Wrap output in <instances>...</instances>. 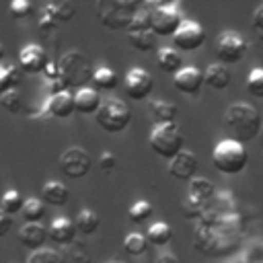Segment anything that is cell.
Returning a JSON list of instances; mask_svg holds the SVG:
<instances>
[{
	"mask_svg": "<svg viewBox=\"0 0 263 263\" xmlns=\"http://www.w3.org/2000/svg\"><path fill=\"white\" fill-rule=\"evenodd\" d=\"M148 144L154 154L160 158L173 160L185 146V138L181 134V127L177 123H164V125H154L148 138Z\"/></svg>",
	"mask_w": 263,
	"mask_h": 263,
	"instance_id": "cell-6",
	"label": "cell"
},
{
	"mask_svg": "<svg viewBox=\"0 0 263 263\" xmlns=\"http://www.w3.org/2000/svg\"><path fill=\"white\" fill-rule=\"evenodd\" d=\"M259 142H261V146H263V125H261V132H259Z\"/></svg>",
	"mask_w": 263,
	"mask_h": 263,
	"instance_id": "cell-44",
	"label": "cell"
},
{
	"mask_svg": "<svg viewBox=\"0 0 263 263\" xmlns=\"http://www.w3.org/2000/svg\"><path fill=\"white\" fill-rule=\"evenodd\" d=\"M212 162H214V168L222 175H238L245 171V166L249 162V152H247L245 144H240L232 138H226L214 146Z\"/></svg>",
	"mask_w": 263,
	"mask_h": 263,
	"instance_id": "cell-4",
	"label": "cell"
},
{
	"mask_svg": "<svg viewBox=\"0 0 263 263\" xmlns=\"http://www.w3.org/2000/svg\"><path fill=\"white\" fill-rule=\"evenodd\" d=\"M18 242L27 249L33 251H39L43 249V245L47 242V228L43 224H23L21 230H18Z\"/></svg>",
	"mask_w": 263,
	"mask_h": 263,
	"instance_id": "cell-16",
	"label": "cell"
},
{
	"mask_svg": "<svg viewBox=\"0 0 263 263\" xmlns=\"http://www.w3.org/2000/svg\"><path fill=\"white\" fill-rule=\"evenodd\" d=\"M173 43H175V49L195 51L205 43V31L195 21H183L179 31L173 35Z\"/></svg>",
	"mask_w": 263,
	"mask_h": 263,
	"instance_id": "cell-11",
	"label": "cell"
},
{
	"mask_svg": "<svg viewBox=\"0 0 263 263\" xmlns=\"http://www.w3.org/2000/svg\"><path fill=\"white\" fill-rule=\"evenodd\" d=\"M99 90H113L117 84H119V78H117V74L111 70V68H107V66H101V68H97L95 72H92V80H90Z\"/></svg>",
	"mask_w": 263,
	"mask_h": 263,
	"instance_id": "cell-29",
	"label": "cell"
},
{
	"mask_svg": "<svg viewBox=\"0 0 263 263\" xmlns=\"http://www.w3.org/2000/svg\"><path fill=\"white\" fill-rule=\"evenodd\" d=\"M249 51V43L242 35L236 31H224L216 39V58L218 64H236L240 62Z\"/></svg>",
	"mask_w": 263,
	"mask_h": 263,
	"instance_id": "cell-9",
	"label": "cell"
},
{
	"mask_svg": "<svg viewBox=\"0 0 263 263\" xmlns=\"http://www.w3.org/2000/svg\"><path fill=\"white\" fill-rule=\"evenodd\" d=\"M21 214L25 218V224H37L45 216V203L39 197H29V199H25Z\"/></svg>",
	"mask_w": 263,
	"mask_h": 263,
	"instance_id": "cell-30",
	"label": "cell"
},
{
	"mask_svg": "<svg viewBox=\"0 0 263 263\" xmlns=\"http://www.w3.org/2000/svg\"><path fill=\"white\" fill-rule=\"evenodd\" d=\"M0 105H2L8 113H18V111L23 109V97H21L18 88L0 95Z\"/></svg>",
	"mask_w": 263,
	"mask_h": 263,
	"instance_id": "cell-37",
	"label": "cell"
},
{
	"mask_svg": "<svg viewBox=\"0 0 263 263\" xmlns=\"http://www.w3.org/2000/svg\"><path fill=\"white\" fill-rule=\"evenodd\" d=\"M230 80H232V74H230V70L224 66V64H210L208 68H205V72H203V84H208L210 88H214V90H224V88H228V84H230Z\"/></svg>",
	"mask_w": 263,
	"mask_h": 263,
	"instance_id": "cell-22",
	"label": "cell"
},
{
	"mask_svg": "<svg viewBox=\"0 0 263 263\" xmlns=\"http://www.w3.org/2000/svg\"><path fill=\"white\" fill-rule=\"evenodd\" d=\"M197 156L191 150H181L173 160H168V175L175 181H191L197 177Z\"/></svg>",
	"mask_w": 263,
	"mask_h": 263,
	"instance_id": "cell-14",
	"label": "cell"
},
{
	"mask_svg": "<svg viewBox=\"0 0 263 263\" xmlns=\"http://www.w3.org/2000/svg\"><path fill=\"white\" fill-rule=\"evenodd\" d=\"M123 251H125L127 255H132V257L144 255V253L148 251V240H146V236H144V234H138V232L127 234L125 240H123Z\"/></svg>",
	"mask_w": 263,
	"mask_h": 263,
	"instance_id": "cell-34",
	"label": "cell"
},
{
	"mask_svg": "<svg viewBox=\"0 0 263 263\" xmlns=\"http://www.w3.org/2000/svg\"><path fill=\"white\" fill-rule=\"evenodd\" d=\"M247 90L249 95L263 99V68H253L247 76Z\"/></svg>",
	"mask_w": 263,
	"mask_h": 263,
	"instance_id": "cell-36",
	"label": "cell"
},
{
	"mask_svg": "<svg viewBox=\"0 0 263 263\" xmlns=\"http://www.w3.org/2000/svg\"><path fill=\"white\" fill-rule=\"evenodd\" d=\"M214 195H216V187H214V183L210 179L195 177V179L189 181V193H187V197L191 201H197L201 205H208L214 199Z\"/></svg>",
	"mask_w": 263,
	"mask_h": 263,
	"instance_id": "cell-21",
	"label": "cell"
},
{
	"mask_svg": "<svg viewBox=\"0 0 263 263\" xmlns=\"http://www.w3.org/2000/svg\"><path fill=\"white\" fill-rule=\"evenodd\" d=\"M21 84V70L16 66H0V95L18 88Z\"/></svg>",
	"mask_w": 263,
	"mask_h": 263,
	"instance_id": "cell-32",
	"label": "cell"
},
{
	"mask_svg": "<svg viewBox=\"0 0 263 263\" xmlns=\"http://www.w3.org/2000/svg\"><path fill=\"white\" fill-rule=\"evenodd\" d=\"M47 238H51L55 245H62V247L74 242V238H76V226H74V222L68 220V218H55V220H51V224L47 228Z\"/></svg>",
	"mask_w": 263,
	"mask_h": 263,
	"instance_id": "cell-18",
	"label": "cell"
},
{
	"mask_svg": "<svg viewBox=\"0 0 263 263\" xmlns=\"http://www.w3.org/2000/svg\"><path fill=\"white\" fill-rule=\"evenodd\" d=\"M99 216L92 212V210H80L76 214V220H74V226H76V232L84 234V236H90L99 230Z\"/></svg>",
	"mask_w": 263,
	"mask_h": 263,
	"instance_id": "cell-28",
	"label": "cell"
},
{
	"mask_svg": "<svg viewBox=\"0 0 263 263\" xmlns=\"http://www.w3.org/2000/svg\"><path fill=\"white\" fill-rule=\"evenodd\" d=\"M154 263H181V259H179L175 253L164 251V253H160V255L154 259Z\"/></svg>",
	"mask_w": 263,
	"mask_h": 263,
	"instance_id": "cell-43",
	"label": "cell"
},
{
	"mask_svg": "<svg viewBox=\"0 0 263 263\" xmlns=\"http://www.w3.org/2000/svg\"><path fill=\"white\" fill-rule=\"evenodd\" d=\"M127 41L138 51H152V49H156V35L152 31H132V33H127Z\"/></svg>",
	"mask_w": 263,
	"mask_h": 263,
	"instance_id": "cell-31",
	"label": "cell"
},
{
	"mask_svg": "<svg viewBox=\"0 0 263 263\" xmlns=\"http://www.w3.org/2000/svg\"><path fill=\"white\" fill-rule=\"evenodd\" d=\"M68 199H70V189L60 181H47L41 189V201L43 203L62 208L68 203Z\"/></svg>",
	"mask_w": 263,
	"mask_h": 263,
	"instance_id": "cell-23",
	"label": "cell"
},
{
	"mask_svg": "<svg viewBox=\"0 0 263 263\" xmlns=\"http://www.w3.org/2000/svg\"><path fill=\"white\" fill-rule=\"evenodd\" d=\"M156 64L164 74H177L183 68V58L175 47H160L156 53Z\"/></svg>",
	"mask_w": 263,
	"mask_h": 263,
	"instance_id": "cell-24",
	"label": "cell"
},
{
	"mask_svg": "<svg viewBox=\"0 0 263 263\" xmlns=\"http://www.w3.org/2000/svg\"><path fill=\"white\" fill-rule=\"evenodd\" d=\"M183 25V14L179 4H158L150 16V31L156 37H173Z\"/></svg>",
	"mask_w": 263,
	"mask_h": 263,
	"instance_id": "cell-8",
	"label": "cell"
},
{
	"mask_svg": "<svg viewBox=\"0 0 263 263\" xmlns=\"http://www.w3.org/2000/svg\"><path fill=\"white\" fill-rule=\"evenodd\" d=\"M173 84L183 95H197L203 86V72L195 66H183L173 76Z\"/></svg>",
	"mask_w": 263,
	"mask_h": 263,
	"instance_id": "cell-15",
	"label": "cell"
},
{
	"mask_svg": "<svg viewBox=\"0 0 263 263\" xmlns=\"http://www.w3.org/2000/svg\"><path fill=\"white\" fill-rule=\"evenodd\" d=\"M58 164H60V171L68 179H82V177L88 175V171L92 166V158L84 148L72 146V148H68L60 154Z\"/></svg>",
	"mask_w": 263,
	"mask_h": 263,
	"instance_id": "cell-10",
	"label": "cell"
},
{
	"mask_svg": "<svg viewBox=\"0 0 263 263\" xmlns=\"http://www.w3.org/2000/svg\"><path fill=\"white\" fill-rule=\"evenodd\" d=\"M97 125L107 134L123 132L132 121V111L121 99H105L95 113Z\"/></svg>",
	"mask_w": 263,
	"mask_h": 263,
	"instance_id": "cell-7",
	"label": "cell"
},
{
	"mask_svg": "<svg viewBox=\"0 0 263 263\" xmlns=\"http://www.w3.org/2000/svg\"><path fill=\"white\" fill-rule=\"evenodd\" d=\"M140 0H101L97 4V18L107 29H125L132 23V16L140 10Z\"/></svg>",
	"mask_w": 263,
	"mask_h": 263,
	"instance_id": "cell-5",
	"label": "cell"
},
{
	"mask_svg": "<svg viewBox=\"0 0 263 263\" xmlns=\"http://www.w3.org/2000/svg\"><path fill=\"white\" fill-rule=\"evenodd\" d=\"M2 58H4V45L0 43V60H2Z\"/></svg>",
	"mask_w": 263,
	"mask_h": 263,
	"instance_id": "cell-45",
	"label": "cell"
},
{
	"mask_svg": "<svg viewBox=\"0 0 263 263\" xmlns=\"http://www.w3.org/2000/svg\"><path fill=\"white\" fill-rule=\"evenodd\" d=\"M27 263H64L60 253L58 251H51V249H39V251H33L29 257H27Z\"/></svg>",
	"mask_w": 263,
	"mask_h": 263,
	"instance_id": "cell-38",
	"label": "cell"
},
{
	"mask_svg": "<svg viewBox=\"0 0 263 263\" xmlns=\"http://www.w3.org/2000/svg\"><path fill=\"white\" fill-rule=\"evenodd\" d=\"M47 62H49V55L45 47L37 43H29L18 51V70L27 74H43Z\"/></svg>",
	"mask_w": 263,
	"mask_h": 263,
	"instance_id": "cell-13",
	"label": "cell"
},
{
	"mask_svg": "<svg viewBox=\"0 0 263 263\" xmlns=\"http://www.w3.org/2000/svg\"><path fill=\"white\" fill-rule=\"evenodd\" d=\"M253 27L263 33V4H259L253 12Z\"/></svg>",
	"mask_w": 263,
	"mask_h": 263,
	"instance_id": "cell-42",
	"label": "cell"
},
{
	"mask_svg": "<svg viewBox=\"0 0 263 263\" xmlns=\"http://www.w3.org/2000/svg\"><path fill=\"white\" fill-rule=\"evenodd\" d=\"M129 220L134 222V224H144V222H148V218L154 214V208H152V203L150 201H144V199H140V201H136V203H132L129 205Z\"/></svg>",
	"mask_w": 263,
	"mask_h": 263,
	"instance_id": "cell-35",
	"label": "cell"
},
{
	"mask_svg": "<svg viewBox=\"0 0 263 263\" xmlns=\"http://www.w3.org/2000/svg\"><path fill=\"white\" fill-rule=\"evenodd\" d=\"M23 203H25L23 195H21L16 189H8V191H4V195H2V199H0V210H2L4 214L12 216V214H18V212L23 210Z\"/></svg>",
	"mask_w": 263,
	"mask_h": 263,
	"instance_id": "cell-33",
	"label": "cell"
},
{
	"mask_svg": "<svg viewBox=\"0 0 263 263\" xmlns=\"http://www.w3.org/2000/svg\"><path fill=\"white\" fill-rule=\"evenodd\" d=\"M171 238H173V228L166 222H154L146 230V240L152 247H164L171 242Z\"/></svg>",
	"mask_w": 263,
	"mask_h": 263,
	"instance_id": "cell-27",
	"label": "cell"
},
{
	"mask_svg": "<svg viewBox=\"0 0 263 263\" xmlns=\"http://www.w3.org/2000/svg\"><path fill=\"white\" fill-rule=\"evenodd\" d=\"M107 263H123V261H119V259H111V261H107Z\"/></svg>",
	"mask_w": 263,
	"mask_h": 263,
	"instance_id": "cell-46",
	"label": "cell"
},
{
	"mask_svg": "<svg viewBox=\"0 0 263 263\" xmlns=\"http://www.w3.org/2000/svg\"><path fill=\"white\" fill-rule=\"evenodd\" d=\"M101 103H103V99L99 97V92L95 88H86L84 86V88L74 92V107L82 115H95L99 111Z\"/></svg>",
	"mask_w": 263,
	"mask_h": 263,
	"instance_id": "cell-20",
	"label": "cell"
},
{
	"mask_svg": "<svg viewBox=\"0 0 263 263\" xmlns=\"http://www.w3.org/2000/svg\"><path fill=\"white\" fill-rule=\"evenodd\" d=\"M115 166H117V156L113 152H103L99 156V168L103 173H111V171H115Z\"/></svg>",
	"mask_w": 263,
	"mask_h": 263,
	"instance_id": "cell-40",
	"label": "cell"
},
{
	"mask_svg": "<svg viewBox=\"0 0 263 263\" xmlns=\"http://www.w3.org/2000/svg\"><path fill=\"white\" fill-rule=\"evenodd\" d=\"M10 228H12V216H8L0 210V236H4Z\"/></svg>",
	"mask_w": 263,
	"mask_h": 263,
	"instance_id": "cell-41",
	"label": "cell"
},
{
	"mask_svg": "<svg viewBox=\"0 0 263 263\" xmlns=\"http://www.w3.org/2000/svg\"><path fill=\"white\" fill-rule=\"evenodd\" d=\"M148 109H150V119L154 121V125H164V123H175L177 119V105L175 103H168V101H162V99H154L148 103Z\"/></svg>",
	"mask_w": 263,
	"mask_h": 263,
	"instance_id": "cell-19",
	"label": "cell"
},
{
	"mask_svg": "<svg viewBox=\"0 0 263 263\" xmlns=\"http://www.w3.org/2000/svg\"><path fill=\"white\" fill-rule=\"evenodd\" d=\"M224 125L232 134V140L247 144L259 138L261 132V115L249 103H232L224 113Z\"/></svg>",
	"mask_w": 263,
	"mask_h": 263,
	"instance_id": "cell-2",
	"label": "cell"
},
{
	"mask_svg": "<svg viewBox=\"0 0 263 263\" xmlns=\"http://www.w3.org/2000/svg\"><path fill=\"white\" fill-rule=\"evenodd\" d=\"M45 111L51 115V117H58V119H68L76 107H74V92L70 90H62L58 95H51L49 97V103L45 107Z\"/></svg>",
	"mask_w": 263,
	"mask_h": 263,
	"instance_id": "cell-17",
	"label": "cell"
},
{
	"mask_svg": "<svg viewBox=\"0 0 263 263\" xmlns=\"http://www.w3.org/2000/svg\"><path fill=\"white\" fill-rule=\"evenodd\" d=\"M242 236V218L230 193H216L193 230V247L205 257H226L236 251Z\"/></svg>",
	"mask_w": 263,
	"mask_h": 263,
	"instance_id": "cell-1",
	"label": "cell"
},
{
	"mask_svg": "<svg viewBox=\"0 0 263 263\" xmlns=\"http://www.w3.org/2000/svg\"><path fill=\"white\" fill-rule=\"evenodd\" d=\"M58 70H60V80L68 90L84 88V84L92 80V72H95L90 60L78 49L66 51L58 62Z\"/></svg>",
	"mask_w": 263,
	"mask_h": 263,
	"instance_id": "cell-3",
	"label": "cell"
},
{
	"mask_svg": "<svg viewBox=\"0 0 263 263\" xmlns=\"http://www.w3.org/2000/svg\"><path fill=\"white\" fill-rule=\"evenodd\" d=\"M123 86H125V95L132 101H144L146 97H150L154 88V80L152 74L146 72L144 68H132L123 78Z\"/></svg>",
	"mask_w": 263,
	"mask_h": 263,
	"instance_id": "cell-12",
	"label": "cell"
},
{
	"mask_svg": "<svg viewBox=\"0 0 263 263\" xmlns=\"http://www.w3.org/2000/svg\"><path fill=\"white\" fill-rule=\"evenodd\" d=\"M60 257H62L64 263H92V257H90L86 245L84 242H78V240L62 247Z\"/></svg>",
	"mask_w": 263,
	"mask_h": 263,
	"instance_id": "cell-25",
	"label": "cell"
},
{
	"mask_svg": "<svg viewBox=\"0 0 263 263\" xmlns=\"http://www.w3.org/2000/svg\"><path fill=\"white\" fill-rule=\"evenodd\" d=\"M43 12L49 14L58 25H62V23H68V21L74 16L76 6H74V2H70V0H62V2L45 4V6H43Z\"/></svg>",
	"mask_w": 263,
	"mask_h": 263,
	"instance_id": "cell-26",
	"label": "cell"
},
{
	"mask_svg": "<svg viewBox=\"0 0 263 263\" xmlns=\"http://www.w3.org/2000/svg\"><path fill=\"white\" fill-rule=\"evenodd\" d=\"M8 12L14 21H25L27 16H31L33 12V4L27 2V0H12L10 6H8Z\"/></svg>",
	"mask_w": 263,
	"mask_h": 263,
	"instance_id": "cell-39",
	"label": "cell"
}]
</instances>
